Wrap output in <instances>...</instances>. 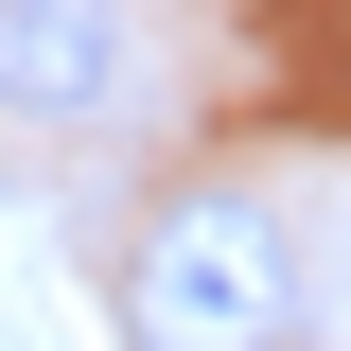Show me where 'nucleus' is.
Returning <instances> with one entry per match:
<instances>
[{"instance_id":"nucleus-1","label":"nucleus","mask_w":351,"mask_h":351,"mask_svg":"<svg viewBox=\"0 0 351 351\" xmlns=\"http://www.w3.org/2000/svg\"><path fill=\"white\" fill-rule=\"evenodd\" d=\"M123 351H299V228L281 193L211 176L123 246Z\"/></svg>"},{"instance_id":"nucleus-2","label":"nucleus","mask_w":351,"mask_h":351,"mask_svg":"<svg viewBox=\"0 0 351 351\" xmlns=\"http://www.w3.org/2000/svg\"><path fill=\"white\" fill-rule=\"evenodd\" d=\"M123 88V0H0V123H88Z\"/></svg>"}]
</instances>
